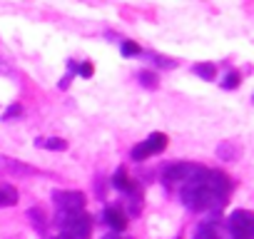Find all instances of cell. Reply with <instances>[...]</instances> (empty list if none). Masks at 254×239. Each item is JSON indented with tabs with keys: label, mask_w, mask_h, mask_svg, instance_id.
I'll list each match as a JSON object with an SVG mask.
<instances>
[{
	"label": "cell",
	"mask_w": 254,
	"mask_h": 239,
	"mask_svg": "<svg viewBox=\"0 0 254 239\" xmlns=\"http://www.w3.org/2000/svg\"><path fill=\"white\" fill-rule=\"evenodd\" d=\"M232 192V179L219 170H202L194 179L180 187V199L192 212H212L227 204Z\"/></svg>",
	"instance_id": "6da1fadb"
},
{
	"label": "cell",
	"mask_w": 254,
	"mask_h": 239,
	"mask_svg": "<svg viewBox=\"0 0 254 239\" xmlns=\"http://www.w3.org/2000/svg\"><path fill=\"white\" fill-rule=\"evenodd\" d=\"M55 224L60 227V234H67L70 239H90V232H92V217L85 209L55 214Z\"/></svg>",
	"instance_id": "7a4b0ae2"
},
{
	"label": "cell",
	"mask_w": 254,
	"mask_h": 239,
	"mask_svg": "<svg viewBox=\"0 0 254 239\" xmlns=\"http://www.w3.org/2000/svg\"><path fill=\"white\" fill-rule=\"evenodd\" d=\"M204 167L202 165H194V162H175V165H167L162 170V182L165 187H175V184H185L190 179H194Z\"/></svg>",
	"instance_id": "3957f363"
},
{
	"label": "cell",
	"mask_w": 254,
	"mask_h": 239,
	"mask_svg": "<svg viewBox=\"0 0 254 239\" xmlns=\"http://www.w3.org/2000/svg\"><path fill=\"white\" fill-rule=\"evenodd\" d=\"M85 194L80 189H55L53 192V204H55V214H65V212H82L85 209Z\"/></svg>",
	"instance_id": "277c9868"
},
{
	"label": "cell",
	"mask_w": 254,
	"mask_h": 239,
	"mask_svg": "<svg viewBox=\"0 0 254 239\" xmlns=\"http://www.w3.org/2000/svg\"><path fill=\"white\" fill-rule=\"evenodd\" d=\"M227 229L234 239H252L254 237V214L249 209H234L227 217Z\"/></svg>",
	"instance_id": "5b68a950"
},
{
	"label": "cell",
	"mask_w": 254,
	"mask_h": 239,
	"mask_svg": "<svg viewBox=\"0 0 254 239\" xmlns=\"http://www.w3.org/2000/svg\"><path fill=\"white\" fill-rule=\"evenodd\" d=\"M165 147H167V135H165V132H152V135L145 137L137 147H132L130 157H132L135 162H142V160H147V157H152V155L165 152Z\"/></svg>",
	"instance_id": "8992f818"
},
{
	"label": "cell",
	"mask_w": 254,
	"mask_h": 239,
	"mask_svg": "<svg viewBox=\"0 0 254 239\" xmlns=\"http://www.w3.org/2000/svg\"><path fill=\"white\" fill-rule=\"evenodd\" d=\"M110 184H112L117 192H122L125 197H135V194H140V187L135 184V179H132L130 175H127V170H125V167H117V170H115V175H112Z\"/></svg>",
	"instance_id": "52a82bcc"
},
{
	"label": "cell",
	"mask_w": 254,
	"mask_h": 239,
	"mask_svg": "<svg viewBox=\"0 0 254 239\" xmlns=\"http://www.w3.org/2000/svg\"><path fill=\"white\" fill-rule=\"evenodd\" d=\"M102 222H105L115 234L125 232V229H127V224H130V219H127V214L122 212V207H115V204H110V207H105V209H102Z\"/></svg>",
	"instance_id": "ba28073f"
},
{
	"label": "cell",
	"mask_w": 254,
	"mask_h": 239,
	"mask_svg": "<svg viewBox=\"0 0 254 239\" xmlns=\"http://www.w3.org/2000/svg\"><path fill=\"white\" fill-rule=\"evenodd\" d=\"M0 170L8 172L10 177H30V175L38 172L35 167H30V165H25V162H20V160H13V157H8V155H0Z\"/></svg>",
	"instance_id": "9c48e42d"
},
{
	"label": "cell",
	"mask_w": 254,
	"mask_h": 239,
	"mask_svg": "<svg viewBox=\"0 0 254 239\" xmlns=\"http://www.w3.org/2000/svg\"><path fill=\"white\" fill-rule=\"evenodd\" d=\"M35 145L43 147V150H50V152H65L67 150V140H63V137H38Z\"/></svg>",
	"instance_id": "30bf717a"
},
{
	"label": "cell",
	"mask_w": 254,
	"mask_h": 239,
	"mask_svg": "<svg viewBox=\"0 0 254 239\" xmlns=\"http://www.w3.org/2000/svg\"><path fill=\"white\" fill-rule=\"evenodd\" d=\"M28 219H30V224H33L38 232H45L48 224H50V219H48V214L43 212V207H30V209H28Z\"/></svg>",
	"instance_id": "8fae6325"
},
{
	"label": "cell",
	"mask_w": 254,
	"mask_h": 239,
	"mask_svg": "<svg viewBox=\"0 0 254 239\" xmlns=\"http://www.w3.org/2000/svg\"><path fill=\"white\" fill-rule=\"evenodd\" d=\"M194 239H219V229H217V224H214L212 219L197 224V229H194Z\"/></svg>",
	"instance_id": "7c38bea8"
},
{
	"label": "cell",
	"mask_w": 254,
	"mask_h": 239,
	"mask_svg": "<svg viewBox=\"0 0 254 239\" xmlns=\"http://www.w3.org/2000/svg\"><path fill=\"white\" fill-rule=\"evenodd\" d=\"M18 204V189L13 184H0V209Z\"/></svg>",
	"instance_id": "4fadbf2b"
},
{
	"label": "cell",
	"mask_w": 254,
	"mask_h": 239,
	"mask_svg": "<svg viewBox=\"0 0 254 239\" xmlns=\"http://www.w3.org/2000/svg\"><path fill=\"white\" fill-rule=\"evenodd\" d=\"M192 72H194L197 77L207 80V82H214V77H217V65H214V62H197V65L192 67Z\"/></svg>",
	"instance_id": "5bb4252c"
},
{
	"label": "cell",
	"mask_w": 254,
	"mask_h": 239,
	"mask_svg": "<svg viewBox=\"0 0 254 239\" xmlns=\"http://www.w3.org/2000/svg\"><path fill=\"white\" fill-rule=\"evenodd\" d=\"M145 58H147L152 65L162 67V70H172V67H177V60H175V58H167V55H160V53H145Z\"/></svg>",
	"instance_id": "9a60e30c"
},
{
	"label": "cell",
	"mask_w": 254,
	"mask_h": 239,
	"mask_svg": "<svg viewBox=\"0 0 254 239\" xmlns=\"http://www.w3.org/2000/svg\"><path fill=\"white\" fill-rule=\"evenodd\" d=\"M217 155H219L222 160H227V162H234V160H239L242 150H239L234 142H222V145L217 147Z\"/></svg>",
	"instance_id": "2e32d148"
},
{
	"label": "cell",
	"mask_w": 254,
	"mask_h": 239,
	"mask_svg": "<svg viewBox=\"0 0 254 239\" xmlns=\"http://www.w3.org/2000/svg\"><path fill=\"white\" fill-rule=\"evenodd\" d=\"M137 80H140V85L147 87V90H157V87H160V77H157V72H152V70H140V72H137Z\"/></svg>",
	"instance_id": "e0dca14e"
},
{
	"label": "cell",
	"mask_w": 254,
	"mask_h": 239,
	"mask_svg": "<svg viewBox=\"0 0 254 239\" xmlns=\"http://www.w3.org/2000/svg\"><path fill=\"white\" fill-rule=\"evenodd\" d=\"M219 85H222V90H237V87L242 85V75H239L237 70H232V72L224 75V80H222Z\"/></svg>",
	"instance_id": "ac0fdd59"
},
{
	"label": "cell",
	"mask_w": 254,
	"mask_h": 239,
	"mask_svg": "<svg viewBox=\"0 0 254 239\" xmlns=\"http://www.w3.org/2000/svg\"><path fill=\"white\" fill-rule=\"evenodd\" d=\"M120 53H122L125 58H135V55H140V53H142V48H140L135 40H125V43H122V48H120Z\"/></svg>",
	"instance_id": "d6986e66"
},
{
	"label": "cell",
	"mask_w": 254,
	"mask_h": 239,
	"mask_svg": "<svg viewBox=\"0 0 254 239\" xmlns=\"http://www.w3.org/2000/svg\"><path fill=\"white\" fill-rule=\"evenodd\" d=\"M20 115H23V107L15 102V105H10V107L3 112V122H13V120H18Z\"/></svg>",
	"instance_id": "ffe728a7"
},
{
	"label": "cell",
	"mask_w": 254,
	"mask_h": 239,
	"mask_svg": "<svg viewBox=\"0 0 254 239\" xmlns=\"http://www.w3.org/2000/svg\"><path fill=\"white\" fill-rule=\"evenodd\" d=\"M77 75H80V77H90V75H92V65H90V62L77 65Z\"/></svg>",
	"instance_id": "44dd1931"
},
{
	"label": "cell",
	"mask_w": 254,
	"mask_h": 239,
	"mask_svg": "<svg viewBox=\"0 0 254 239\" xmlns=\"http://www.w3.org/2000/svg\"><path fill=\"white\" fill-rule=\"evenodd\" d=\"M70 82H72V72H67V75L60 80V90H67V87H70Z\"/></svg>",
	"instance_id": "7402d4cb"
},
{
	"label": "cell",
	"mask_w": 254,
	"mask_h": 239,
	"mask_svg": "<svg viewBox=\"0 0 254 239\" xmlns=\"http://www.w3.org/2000/svg\"><path fill=\"white\" fill-rule=\"evenodd\" d=\"M102 239H122V237H120V234H115V232H110V234H105Z\"/></svg>",
	"instance_id": "603a6c76"
},
{
	"label": "cell",
	"mask_w": 254,
	"mask_h": 239,
	"mask_svg": "<svg viewBox=\"0 0 254 239\" xmlns=\"http://www.w3.org/2000/svg\"><path fill=\"white\" fill-rule=\"evenodd\" d=\"M55 239H70V237H67V234H58Z\"/></svg>",
	"instance_id": "cb8c5ba5"
}]
</instances>
